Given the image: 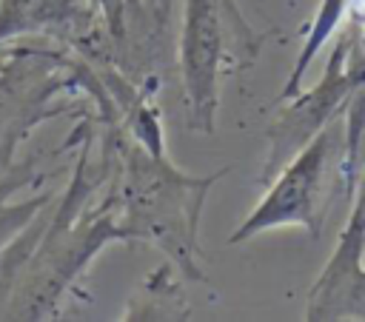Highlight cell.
<instances>
[{"mask_svg":"<svg viewBox=\"0 0 365 322\" xmlns=\"http://www.w3.org/2000/svg\"><path fill=\"white\" fill-rule=\"evenodd\" d=\"M339 160H342V134L336 125L325 123L314 134V140L297 154V160L282 171L279 182L254 211V217L245 222L240 237L279 222H299L317 228L319 222L317 208L325 199L328 177L334 174V165Z\"/></svg>","mask_w":365,"mask_h":322,"instance_id":"cell-1","label":"cell"},{"mask_svg":"<svg viewBox=\"0 0 365 322\" xmlns=\"http://www.w3.org/2000/svg\"><path fill=\"white\" fill-rule=\"evenodd\" d=\"M342 48L336 51L325 80L282 120V134H277L274 140V157L271 165L279 160H288L291 151H297L299 145H305V140H311L334 114V108L356 88L365 83V63H354V68H342Z\"/></svg>","mask_w":365,"mask_h":322,"instance_id":"cell-2","label":"cell"}]
</instances>
